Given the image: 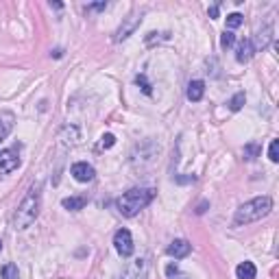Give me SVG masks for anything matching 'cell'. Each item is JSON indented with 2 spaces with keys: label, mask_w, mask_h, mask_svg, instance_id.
<instances>
[{
  "label": "cell",
  "mask_w": 279,
  "mask_h": 279,
  "mask_svg": "<svg viewBox=\"0 0 279 279\" xmlns=\"http://www.w3.org/2000/svg\"><path fill=\"white\" fill-rule=\"evenodd\" d=\"M39 207H42V185H33L22 199V203L18 205V210H15L13 227L20 229V231L31 227L39 216Z\"/></svg>",
  "instance_id": "obj_1"
},
{
  "label": "cell",
  "mask_w": 279,
  "mask_h": 279,
  "mask_svg": "<svg viewBox=\"0 0 279 279\" xmlns=\"http://www.w3.org/2000/svg\"><path fill=\"white\" fill-rule=\"evenodd\" d=\"M155 199V190L151 188H133V190H129L120 196L116 201V207L122 216L127 218H133L135 214H140L146 205Z\"/></svg>",
  "instance_id": "obj_2"
},
{
  "label": "cell",
  "mask_w": 279,
  "mask_h": 279,
  "mask_svg": "<svg viewBox=\"0 0 279 279\" xmlns=\"http://www.w3.org/2000/svg\"><path fill=\"white\" fill-rule=\"evenodd\" d=\"M270 210H273V201H270V196H258V199H251L247 201L244 205L236 210V223L238 225H247V223H255V220L264 218L266 214H270Z\"/></svg>",
  "instance_id": "obj_3"
},
{
  "label": "cell",
  "mask_w": 279,
  "mask_h": 279,
  "mask_svg": "<svg viewBox=\"0 0 279 279\" xmlns=\"http://www.w3.org/2000/svg\"><path fill=\"white\" fill-rule=\"evenodd\" d=\"M113 247L120 253L122 258H131L135 251V244H133V238H131L129 229H118L116 236H113Z\"/></svg>",
  "instance_id": "obj_4"
},
{
  "label": "cell",
  "mask_w": 279,
  "mask_h": 279,
  "mask_svg": "<svg viewBox=\"0 0 279 279\" xmlns=\"http://www.w3.org/2000/svg\"><path fill=\"white\" fill-rule=\"evenodd\" d=\"M20 166V153L18 149H5L0 151V177L9 175Z\"/></svg>",
  "instance_id": "obj_5"
},
{
  "label": "cell",
  "mask_w": 279,
  "mask_h": 279,
  "mask_svg": "<svg viewBox=\"0 0 279 279\" xmlns=\"http://www.w3.org/2000/svg\"><path fill=\"white\" fill-rule=\"evenodd\" d=\"M146 270H149L146 258H137L127 266V270L122 273L120 279H146Z\"/></svg>",
  "instance_id": "obj_6"
},
{
  "label": "cell",
  "mask_w": 279,
  "mask_h": 279,
  "mask_svg": "<svg viewBox=\"0 0 279 279\" xmlns=\"http://www.w3.org/2000/svg\"><path fill=\"white\" fill-rule=\"evenodd\" d=\"M94 175H96V170H94V166H89L87 161H77L75 166H72V177H75L77 181H81V183L92 181Z\"/></svg>",
  "instance_id": "obj_7"
},
{
  "label": "cell",
  "mask_w": 279,
  "mask_h": 279,
  "mask_svg": "<svg viewBox=\"0 0 279 279\" xmlns=\"http://www.w3.org/2000/svg\"><path fill=\"white\" fill-rule=\"evenodd\" d=\"M273 20H268L264 27H262V31L258 33V37H255V44H253V51H264V48L270 44V39H273Z\"/></svg>",
  "instance_id": "obj_8"
},
{
  "label": "cell",
  "mask_w": 279,
  "mask_h": 279,
  "mask_svg": "<svg viewBox=\"0 0 279 279\" xmlns=\"http://www.w3.org/2000/svg\"><path fill=\"white\" fill-rule=\"evenodd\" d=\"M166 251H168V255L181 260V258H188V255H190L192 244L188 242V240H175V242H170V247H168Z\"/></svg>",
  "instance_id": "obj_9"
},
{
  "label": "cell",
  "mask_w": 279,
  "mask_h": 279,
  "mask_svg": "<svg viewBox=\"0 0 279 279\" xmlns=\"http://www.w3.org/2000/svg\"><path fill=\"white\" fill-rule=\"evenodd\" d=\"M140 22H142V18H137V15H133V18H129L125 24H122V27L116 31V37H113V39H116V42H122V39H127L129 35H131V33H133L137 27H140Z\"/></svg>",
  "instance_id": "obj_10"
},
{
  "label": "cell",
  "mask_w": 279,
  "mask_h": 279,
  "mask_svg": "<svg viewBox=\"0 0 279 279\" xmlns=\"http://www.w3.org/2000/svg\"><path fill=\"white\" fill-rule=\"evenodd\" d=\"M253 53H255V51H253V42H251V39H242L240 46H238L236 59L240 61V63H247L251 57H253Z\"/></svg>",
  "instance_id": "obj_11"
},
{
  "label": "cell",
  "mask_w": 279,
  "mask_h": 279,
  "mask_svg": "<svg viewBox=\"0 0 279 279\" xmlns=\"http://www.w3.org/2000/svg\"><path fill=\"white\" fill-rule=\"evenodd\" d=\"M236 275H238V279H255L258 268L253 262H242V264H238Z\"/></svg>",
  "instance_id": "obj_12"
},
{
  "label": "cell",
  "mask_w": 279,
  "mask_h": 279,
  "mask_svg": "<svg viewBox=\"0 0 279 279\" xmlns=\"http://www.w3.org/2000/svg\"><path fill=\"white\" fill-rule=\"evenodd\" d=\"M205 94V83L203 81H192L190 85H188V101L192 103H199Z\"/></svg>",
  "instance_id": "obj_13"
},
{
  "label": "cell",
  "mask_w": 279,
  "mask_h": 279,
  "mask_svg": "<svg viewBox=\"0 0 279 279\" xmlns=\"http://www.w3.org/2000/svg\"><path fill=\"white\" fill-rule=\"evenodd\" d=\"M85 203H87V196H70V199H63V201H61L63 207H65V210H72V212L83 210Z\"/></svg>",
  "instance_id": "obj_14"
},
{
  "label": "cell",
  "mask_w": 279,
  "mask_h": 279,
  "mask_svg": "<svg viewBox=\"0 0 279 279\" xmlns=\"http://www.w3.org/2000/svg\"><path fill=\"white\" fill-rule=\"evenodd\" d=\"M260 151H262V146L258 144V142H251V144H247L244 146V159H249V161H253L260 155Z\"/></svg>",
  "instance_id": "obj_15"
},
{
  "label": "cell",
  "mask_w": 279,
  "mask_h": 279,
  "mask_svg": "<svg viewBox=\"0 0 279 279\" xmlns=\"http://www.w3.org/2000/svg\"><path fill=\"white\" fill-rule=\"evenodd\" d=\"M244 101H247V96H244V92H238L231 101H229V109L231 111H238V109H242V105H244Z\"/></svg>",
  "instance_id": "obj_16"
},
{
  "label": "cell",
  "mask_w": 279,
  "mask_h": 279,
  "mask_svg": "<svg viewBox=\"0 0 279 279\" xmlns=\"http://www.w3.org/2000/svg\"><path fill=\"white\" fill-rule=\"evenodd\" d=\"M20 273H18V266L15 264H5L3 266V279H18Z\"/></svg>",
  "instance_id": "obj_17"
},
{
  "label": "cell",
  "mask_w": 279,
  "mask_h": 279,
  "mask_svg": "<svg viewBox=\"0 0 279 279\" xmlns=\"http://www.w3.org/2000/svg\"><path fill=\"white\" fill-rule=\"evenodd\" d=\"M234 42H236V37H234V33L231 31H225L223 35H220V48H231L234 46Z\"/></svg>",
  "instance_id": "obj_18"
},
{
  "label": "cell",
  "mask_w": 279,
  "mask_h": 279,
  "mask_svg": "<svg viewBox=\"0 0 279 279\" xmlns=\"http://www.w3.org/2000/svg\"><path fill=\"white\" fill-rule=\"evenodd\" d=\"M113 144H116V135H113V133H105V135L101 137V142H98V146H101V149H111Z\"/></svg>",
  "instance_id": "obj_19"
},
{
  "label": "cell",
  "mask_w": 279,
  "mask_h": 279,
  "mask_svg": "<svg viewBox=\"0 0 279 279\" xmlns=\"http://www.w3.org/2000/svg\"><path fill=\"white\" fill-rule=\"evenodd\" d=\"M242 24V15L240 13H229L227 15V27L229 29H238Z\"/></svg>",
  "instance_id": "obj_20"
},
{
  "label": "cell",
  "mask_w": 279,
  "mask_h": 279,
  "mask_svg": "<svg viewBox=\"0 0 279 279\" xmlns=\"http://www.w3.org/2000/svg\"><path fill=\"white\" fill-rule=\"evenodd\" d=\"M268 159L270 161H279V142L277 140H273L268 146Z\"/></svg>",
  "instance_id": "obj_21"
},
{
  "label": "cell",
  "mask_w": 279,
  "mask_h": 279,
  "mask_svg": "<svg viewBox=\"0 0 279 279\" xmlns=\"http://www.w3.org/2000/svg\"><path fill=\"white\" fill-rule=\"evenodd\" d=\"M9 131H11V122H9V118H7V120L0 118V142H3V140L9 135Z\"/></svg>",
  "instance_id": "obj_22"
},
{
  "label": "cell",
  "mask_w": 279,
  "mask_h": 279,
  "mask_svg": "<svg viewBox=\"0 0 279 279\" xmlns=\"http://www.w3.org/2000/svg\"><path fill=\"white\" fill-rule=\"evenodd\" d=\"M135 83H137L140 87H142V92H144V94H151V83L146 81L144 75H137V77H135Z\"/></svg>",
  "instance_id": "obj_23"
},
{
  "label": "cell",
  "mask_w": 279,
  "mask_h": 279,
  "mask_svg": "<svg viewBox=\"0 0 279 279\" xmlns=\"http://www.w3.org/2000/svg\"><path fill=\"white\" fill-rule=\"evenodd\" d=\"M107 3H96V5H87V11H105Z\"/></svg>",
  "instance_id": "obj_24"
},
{
  "label": "cell",
  "mask_w": 279,
  "mask_h": 279,
  "mask_svg": "<svg viewBox=\"0 0 279 279\" xmlns=\"http://www.w3.org/2000/svg\"><path fill=\"white\" fill-rule=\"evenodd\" d=\"M177 273H179V268H177L175 264H168V268H166V275H168V277H175Z\"/></svg>",
  "instance_id": "obj_25"
},
{
  "label": "cell",
  "mask_w": 279,
  "mask_h": 279,
  "mask_svg": "<svg viewBox=\"0 0 279 279\" xmlns=\"http://www.w3.org/2000/svg\"><path fill=\"white\" fill-rule=\"evenodd\" d=\"M210 18H218V5L210 7Z\"/></svg>",
  "instance_id": "obj_26"
},
{
  "label": "cell",
  "mask_w": 279,
  "mask_h": 279,
  "mask_svg": "<svg viewBox=\"0 0 279 279\" xmlns=\"http://www.w3.org/2000/svg\"><path fill=\"white\" fill-rule=\"evenodd\" d=\"M205 207H207V201H203V203L199 205V207H196V214H203V212H205Z\"/></svg>",
  "instance_id": "obj_27"
},
{
  "label": "cell",
  "mask_w": 279,
  "mask_h": 279,
  "mask_svg": "<svg viewBox=\"0 0 279 279\" xmlns=\"http://www.w3.org/2000/svg\"><path fill=\"white\" fill-rule=\"evenodd\" d=\"M0 251H3V240H0Z\"/></svg>",
  "instance_id": "obj_28"
}]
</instances>
